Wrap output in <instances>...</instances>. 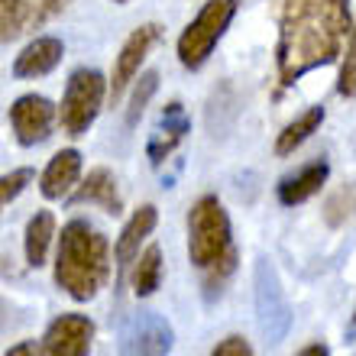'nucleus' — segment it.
Here are the masks:
<instances>
[{"instance_id": "nucleus-2", "label": "nucleus", "mask_w": 356, "mask_h": 356, "mask_svg": "<svg viewBox=\"0 0 356 356\" xmlns=\"http://www.w3.org/2000/svg\"><path fill=\"white\" fill-rule=\"evenodd\" d=\"M111 279V243L88 220H68L56 250V285L75 301H91Z\"/></svg>"}, {"instance_id": "nucleus-16", "label": "nucleus", "mask_w": 356, "mask_h": 356, "mask_svg": "<svg viewBox=\"0 0 356 356\" xmlns=\"http://www.w3.org/2000/svg\"><path fill=\"white\" fill-rule=\"evenodd\" d=\"M156 224H159V211H156V204H143L140 211H133V217L123 224V230H120V240H117V266H120V272H127L136 259H140L143 240L156 230Z\"/></svg>"}, {"instance_id": "nucleus-26", "label": "nucleus", "mask_w": 356, "mask_h": 356, "mask_svg": "<svg viewBox=\"0 0 356 356\" xmlns=\"http://www.w3.org/2000/svg\"><path fill=\"white\" fill-rule=\"evenodd\" d=\"M7 356H36V343H33V340H23L17 347H10Z\"/></svg>"}, {"instance_id": "nucleus-19", "label": "nucleus", "mask_w": 356, "mask_h": 356, "mask_svg": "<svg viewBox=\"0 0 356 356\" xmlns=\"http://www.w3.org/2000/svg\"><path fill=\"white\" fill-rule=\"evenodd\" d=\"M321 123H324V107H321V104H314V107H308L305 113H298V117L275 136V156H291L301 143L311 140V136L321 130Z\"/></svg>"}, {"instance_id": "nucleus-29", "label": "nucleus", "mask_w": 356, "mask_h": 356, "mask_svg": "<svg viewBox=\"0 0 356 356\" xmlns=\"http://www.w3.org/2000/svg\"><path fill=\"white\" fill-rule=\"evenodd\" d=\"M353 324H356V314H353Z\"/></svg>"}, {"instance_id": "nucleus-20", "label": "nucleus", "mask_w": 356, "mask_h": 356, "mask_svg": "<svg viewBox=\"0 0 356 356\" xmlns=\"http://www.w3.org/2000/svg\"><path fill=\"white\" fill-rule=\"evenodd\" d=\"M159 282H162V250L152 243L143 250L140 259H136L130 269L133 295H136V298H149L152 291L159 289Z\"/></svg>"}, {"instance_id": "nucleus-27", "label": "nucleus", "mask_w": 356, "mask_h": 356, "mask_svg": "<svg viewBox=\"0 0 356 356\" xmlns=\"http://www.w3.org/2000/svg\"><path fill=\"white\" fill-rule=\"evenodd\" d=\"M298 356H330V350L324 347V343H308V347L301 350Z\"/></svg>"}, {"instance_id": "nucleus-22", "label": "nucleus", "mask_w": 356, "mask_h": 356, "mask_svg": "<svg viewBox=\"0 0 356 356\" xmlns=\"http://www.w3.org/2000/svg\"><path fill=\"white\" fill-rule=\"evenodd\" d=\"M337 94L340 97H356V23H353V33H350L347 52H343V58H340Z\"/></svg>"}, {"instance_id": "nucleus-13", "label": "nucleus", "mask_w": 356, "mask_h": 356, "mask_svg": "<svg viewBox=\"0 0 356 356\" xmlns=\"http://www.w3.org/2000/svg\"><path fill=\"white\" fill-rule=\"evenodd\" d=\"M330 175V165L327 159H318V162H308V165H301L298 172H291L279 181L275 188V195H279V204L285 207H295V204H305L308 197H314L324 188Z\"/></svg>"}, {"instance_id": "nucleus-23", "label": "nucleus", "mask_w": 356, "mask_h": 356, "mask_svg": "<svg viewBox=\"0 0 356 356\" xmlns=\"http://www.w3.org/2000/svg\"><path fill=\"white\" fill-rule=\"evenodd\" d=\"M234 269H236V253H230L224 263H217V266H211V269H204V298L207 301H214L217 295L224 291V285H227V279L234 275Z\"/></svg>"}, {"instance_id": "nucleus-11", "label": "nucleus", "mask_w": 356, "mask_h": 356, "mask_svg": "<svg viewBox=\"0 0 356 356\" xmlns=\"http://www.w3.org/2000/svg\"><path fill=\"white\" fill-rule=\"evenodd\" d=\"M94 340V324L85 314H62L46 327L39 356H88Z\"/></svg>"}, {"instance_id": "nucleus-9", "label": "nucleus", "mask_w": 356, "mask_h": 356, "mask_svg": "<svg viewBox=\"0 0 356 356\" xmlns=\"http://www.w3.org/2000/svg\"><path fill=\"white\" fill-rule=\"evenodd\" d=\"M162 39L159 23H143L127 36V42L120 46V56L113 62V75H111V101H120L123 91L130 88V81L140 78V65L146 62V56L152 52V46Z\"/></svg>"}, {"instance_id": "nucleus-21", "label": "nucleus", "mask_w": 356, "mask_h": 356, "mask_svg": "<svg viewBox=\"0 0 356 356\" xmlns=\"http://www.w3.org/2000/svg\"><path fill=\"white\" fill-rule=\"evenodd\" d=\"M156 88H159V75H156V72H143V75L136 78L130 104H127V127H136V123H140V117L146 113V107H149Z\"/></svg>"}, {"instance_id": "nucleus-15", "label": "nucleus", "mask_w": 356, "mask_h": 356, "mask_svg": "<svg viewBox=\"0 0 356 356\" xmlns=\"http://www.w3.org/2000/svg\"><path fill=\"white\" fill-rule=\"evenodd\" d=\"M65 46L58 36H36L17 58H13V75L17 78H42L62 62Z\"/></svg>"}, {"instance_id": "nucleus-18", "label": "nucleus", "mask_w": 356, "mask_h": 356, "mask_svg": "<svg viewBox=\"0 0 356 356\" xmlns=\"http://www.w3.org/2000/svg\"><path fill=\"white\" fill-rule=\"evenodd\" d=\"M52 236H56V217L49 214V211H36V214L29 217L26 234H23V253H26V263L33 269H39V266L46 263Z\"/></svg>"}, {"instance_id": "nucleus-7", "label": "nucleus", "mask_w": 356, "mask_h": 356, "mask_svg": "<svg viewBox=\"0 0 356 356\" xmlns=\"http://www.w3.org/2000/svg\"><path fill=\"white\" fill-rule=\"evenodd\" d=\"M175 347V330L156 311H136L120 327V356H169Z\"/></svg>"}, {"instance_id": "nucleus-5", "label": "nucleus", "mask_w": 356, "mask_h": 356, "mask_svg": "<svg viewBox=\"0 0 356 356\" xmlns=\"http://www.w3.org/2000/svg\"><path fill=\"white\" fill-rule=\"evenodd\" d=\"M107 94H111V81L97 68H78L75 75L68 78L65 94H62V107H58L62 133L85 136L91 130V123L97 120Z\"/></svg>"}, {"instance_id": "nucleus-10", "label": "nucleus", "mask_w": 356, "mask_h": 356, "mask_svg": "<svg viewBox=\"0 0 356 356\" xmlns=\"http://www.w3.org/2000/svg\"><path fill=\"white\" fill-rule=\"evenodd\" d=\"M68 7V0H0V39L13 42L26 29L46 26Z\"/></svg>"}, {"instance_id": "nucleus-14", "label": "nucleus", "mask_w": 356, "mask_h": 356, "mask_svg": "<svg viewBox=\"0 0 356 356\" xmlns=\"http://www.w3.org/2000/svg\"><path fill=\"white\" fill-rule=\"evenodd\" d=\"M81 178V152L78 149H62L49 159L46 172L39 178V191L49 201H58V197H68L72 188L78 185Z\"/></svg>"}, {"instance_id": "nucleus-3", "label": "nucleus", "mask_w": 356, "mask_h": 356, "mask_svg": "<svg viewBox=\"0 0 356 356\" xmlns=\"http://www.w3.org/2000/svg\"><path fill=\"white\" fill-rule=\"evenodd\" d=\"M234 253L230 217L217 195H201L188 211V259L204 272Z\"/></svg>"}, {"instance_id": "nucleus-12", "label": "nucleus", "mask_w": 356, "mask_h": 356, "mask_svg": "<svg viewBox=\"0 0 356 356\" xmlns=\"http://www.w3.org/2000/svg\"><path fill=\"white\" fill-rule=\"evenodd\" d=\"M188 133H191V117H188V111L181 107V101H169L165 111H162L159 127L152 133L149 146H146V156H149L152 165H162V162L169 159Z\"/></svg>"}, {"instance_id": "nucleus-24", "label": "nucleus", "mask_w": 356, "mask_h": 356, "mask_svg": "<svg viewBox=\"0 0 356 356\" xmlns=\"http://www.w3.org/2000/svg\"><path fill=\"white\" fill-rule=\"evenodd\" d=\"M33 181V169H13V172H7V175L0 178V204L7 207L10 201H17L19 197V191Z\"/></svg>"}, {"instance_id": "nucleus-6", "label": "nucleus", "mask_w": 356, "mask_h": 356, "mask_svg": "<svg viewBox=\"0 0 356 356\" xmlns=\"http://www.w3.org/2000/svg\"><path fill=\"white\" fill-rule=\"evenodd\" d=\"M253 298H256V324L269 343H282L291 330V305L279 282L272 259L259 256L253 266Z\"/></svg>"}, {"instance_id": "nucleus-28", "label": "nucleus", "mask_w": 356, "mask_h": 356, "mask_svg": "<svg viewBox=\"0 0 356 356\" xmlns=\"http://www.w3.org/2000/svg\"><path fill=\"white\" fill-rule=\"evenodd\" d=\"M113 3H130V0H113Z\"/></svg>"}, {"instance_id": "nucleus-8", "label": "nucleus", "mask_w": 356, "mask_h": 356, "mask_svg": "<svg viewBox=\"0 0 356 356\" xmlns=\"http://www.w3.org/2000/svg\"><path fill=\"white\" fill-rule=\"evenodd\" d=\"M56 104L42 97V94H23L10 104V130L17 136L19 146H36V143H46L52 136V127H56Z\"/></svg>"}, {"instance_id": "nucleus-25", "label": "nucleus", "mask_w": 356, "mask_h": 356, "mask_svg": "<svg viewBox=\"0 0 356 356\" xmlns=\"http://www.w3.org/2000/svg\"><path fill=\"white\" fill-rule=\"evenodd\" d=\"M211 356H253V347H250L243 337L230 334V337H224L214 350H211Z\"/></svg>"}, {"instance_id": "nucleus-4", "label": "nucleus", "mask_w": 356, "mask_h": 356, "mask_svg": "<svg viewBox=\"0 0 356 356\" xmlns=\"http://www.w3.org/2000/svg\"><path fill=\"white\" fill-rule=\"evenodd\" d=\"M236 7H240V0H207L201 13L181 29L175 49H178V62L188 72H197L211 58L217 42L224 39L230 19L236 17Z\"/></svg>"}, {"instance_id": "nucleus-17", "label": "nucleus", "mask_w": 356, "mask_h": 356, "mask_svg": "<svg viewBox=\"0 0 356 356\" xmlns=\"http://www.w3.org/2000/svg\"><path fill=\"white\" fill-rule=\"evenodd\" d=\"M72 204H101L107 214H120L123 201H120V191H117V178L107 169H91L85 181L75 188Z\"/></svg>"}, {"instance_id": "nucleus-1", "label": "nucleus", "mask_w": 356, "mask_h": 356, "mask_svg": "<svg viewBox=\"0 0 356 356\" xmlns=\"http://www.w3.org/2000/svg\"><path fill=\"white\" fill-rule=\"evenodd\" d=\"M275 72L282 88H291L314 68L334 65L353 33L350 0H275Z\"/></svg>"}]
</instances>
